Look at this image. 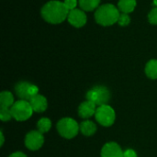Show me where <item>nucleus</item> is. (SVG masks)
I'll use <instances>...</instances> for the list:
<instances>
[{"label": "nucleus", "mask_w": 157, "mask_h": 157, "mask_svg": "<svg viewBox=\"0 0 157 157\" xmlns=\"http://www.w3.org/2000/svg\"><path fill=\"white\" fill-rule=\"evenodd\" d=\"M29 103L32 107L33 111L38 112V113L45 111L48 107V102H47L46 98L40 94L31 98V99L29 100Z\"/></svg>", "instance_id": "obj_12"}, {"label": "nucleus", "mask_w": 157, "mask_h": 157, "mask_svg": "<svg viewBox=\"0 0 157 157\" xmlns=\"http://www.w3.org/2000/svg\"><path fill=\"white\" fill-rule=\"evenodd\" d=\"M67 20L73 27L82 28L86 25L87 21V17L84 10L75 8V9L69 11Z\"/></svg>", "instance_id": "obj_9"}, {"label": "nucleus", "mask_w": 157, "mask_h": 157, "mask_svg": "<svg viewBox=\"0 0 157 157\" xmlns=\"http://www.w3.org/2000/svg\"><path fill=\"white\" fill-rule=\"evenodd\" d=\"M9 157H27L25 154H23L22 152H15L13 154H11Z\"/></svg>", "instance_id": "obj_24"}, {"label": "nucleus", "mask_w": 157, "mask_h": 157, "mask_svg": "<svg viewBox=\"0 0 157 157\" xmlns=\"http://www.w3.org/2000/svg\"><path fill=\"white\" fill-rule=\"evenodd\" d=\"M145 75L151 79H157V60L152 59L145 65Z\"/></svg>", "instance_id": "obj_16"}, {"label": "nucleus", "mask_w": 157, "mask_h": 157, "mask_svg": "<svg viewBox=\"0 0 157 157\" xmlns=\"http://www.w3.org/2000/svg\"><path fill=\"white\" fill-rule=\"evenodd\" d=\"M95 117H96V121L104 127L111 126L116 120L115 111L109 105H102L98 107Z\"/></svg>", "instance_id": "obj_6"}, {"label": "nucleus", "mask_w": 157, "mask_h": 157, "mask_svg": "<svg viewBox=\"0 0 157 157\" xmlns=\"http://www.w3.org/2000/svg\"><path fill=\"white\" fill-rule=\"evenodd\" d=\"M148 21L153 24L157 25V6H155L148 14Z\"/></svg>", "instance_id": "obj_21"}, {"label": "nucleus", "mask_w": 157, "mask_h": 157, "mask_svg": "<svg viewBox=\"0 0 157 157\" xmlns=\"http://www.w3.org/2000/svg\"><path fill=\"white\" fill-rule=\"evenodd\" d=\"M0 137H1V143H0V145H1V146H3L4 142H5V139H4V134H3V132H0Z\"/></svg>", "instance_id": "obj_25"}, {"label": "nucleus", "mask_w": 157, "mask_h": 157, "mask_svg": "<svg viewBox=\"0 0 157 157\" xmlns=\"http://www.w3.org/2000/svg\"><path fill=\"white\" fill-rule=\"evenodd\" d=\"M123 155L121 146L114 142L107 143L101 150V157H123Z\"/></svg>", "instance_id": "obj_10"}, {"label": "nucleus", "mask_w": 157, "mask_h": 157, "mask_svg": "<svg viewBox=\"0 0 157 157\" xmlns=\"http://www.w3.org/2000/svg\"><path fill=\"white\" fill-rule=\"evenodd\" d=\"M52 127V121L50 119L48 118H41L38 123H37V128H38V131L40 132H41L42 134L49 132L50 129Z\"/></svg>", "instance_id": "obj_18"}, {"label": "nucleus", "mask_w": 157, "mask_h": 157, "mask_svg": "<svg viewBox=\"0 0 157 157\" xmlns=\"http://www.w3.org/2000/svg\"><path fill=\"white\" fill-rule=\"evenodd\" d=\"M14 103H15L14 96L11 92H9V91L1 92V94H0V108L10 109Z\"/></svg>", "instance_id": "obj_15"}, {"label": "nucleus", "mask_w": 157, "mask_h": 157, "mask_svg": "<svg viewBox=\"0 0 157 157\" xmlns=\"http://www.w3.org/2000/svg\"><path fill=\"white\" fill-rule=\"evenodd\" d=\"M0 119L2 121H9L11 119H13L10 109L0 108Z\"/></svg>", "instance_id": "obj_19"}, {"label": "nucleus", "mask_w": 157, "mask_h": 157, "mask_svg": "<svg viewBox=\"0 0 157 157\" xmlns=\"http://www.w3.org/2000/svg\"><path fill=\"white\" fill-rule=\"evenodd\" d=\"M153 1H154V5L157 6V0H153Z\"/></svg>", "instance_id": "obj_26"}, {"label": "nucleus", "mask_w": 157, "mask_h": 157, "mask_svg": "<svg viewBox=\"0 0 157 157\" xmlns=\"http://www.w3.org/2000/svg\"><path fill=\"white\" fill-rule=\"evenodd\" d=\"M109 90L103 86H96L86 93V99L92 101L98 107L102 105H108L107 103L109 101Z\"/></svg>", "instance_id": "obj_5"}, {"label": "nucleus", "mask_w": 157, "mask_h": 157, "mask_svg": "<svg viewBox=\"0 0 157 157\" xmlns=\"http://www.w3.org/2000/svg\"><path fill=\"white\" fill-rule=\"evenodd\" d=\"M15 91L17 96L22 99L29 101L31 98L38 95L39 93V87L33 84H30L29 82H19L15 86Z\"/></svg>", "instance_id": "obj_7"}, {"label": "nucleus", "mask_w": 157, "mask_h": 157, "mask_svg": "<svg viewBox=\"0 0 157 157\" xmlns=\"http://www.w3.org/2000/svg\"><path fill=\"white\" fill-rule=\"evenodd\" d=\"M42 18L50 24H60L68 17L69 10L63 2L52 0L46 3L41 8Z\"/></svg>", "instance_id": "obj_1"}, {"label": "nucleus", "mask_w": 157, "mask_h": 157, "mask_svg": "<svg viewBox=\"0 0 157 157\" xmlns=\"http://www.w3.org/2000/svg\"><path fill=\"white\" fill-rule=\"evenodd\" d=\"M80 132L85 136H92L97 132V126L91 121H84L80 124Z\"/></svg>", "instance_id": "obj_14"}, {"label": "nucleus", "mask_w": 157, "mask_h": 157, "mask_svg": "<svg viewBox=\"0 0 157 157\" xmlns=\"http://www.w3.org/2000/svg\"><path fill=\"white\" fill-rule=\"evenodd\" d=\"M56 128L59 134L65 139L75 138L80 131V125L72 118L61 119L58 121Z\"/></svg>", "instance_id": "obj_3"}, {"label": "nucleus", "mask_w": 157, "mask_h": 157, "mask_svg": "<svg viewBox=\"0 0 157 157\" xmlns=\"http://www.w3.org/2000/svg\"><path fill=\"white\" fill-rule=\"evenodd\" d=\"M121 12L117 6L112 4H104L95 12V20L98 24L103 27L112 26L118 23Z\"/></svg>", "instance_id": "obj_2"}, {"label": "nucleus", "mask_w": 157, "mask_h": 157, "mask_svg": "<svg viewBox=\"0 0 157 157\" xmlns=\"http://www.w3.org/2000/svg\"><path fill=\"white\" fill-rule=\"evenodd\" d=\"M44 144V137L39 131H31L25 137V145L31 151H37Z\"/></svg>", "instance_id": "obj_8"}, {"label": "nucleus", "mask_w": 157, "mask_h": 157, "mask_svg": "<svg viewBox=\"0 0 157 157\" xmlns=\"http://www.w3.org/2000/svg\"><path fill=\"white\" fill-rule=\"evenodd\" d=\"M96 104L93 103L92 101L86 100L83 103L80 104V106L78 107V115L79 117L83 118V119H89L90 117H92L93 115L96 114Z\"/></svg>", "instance_id": "obj_11"}, {"label": "nucleus", "mask_w": 157, "mask_h": 157, "mask_svg": "<svg viewBox=\"0 0 157 157\" xmlns=\"http://www.w3.org/2000/svg\"><path fill=\"white\" fill-rule=\"evenodd\" d=\"M63 4L64 6L67 7V9L69 11L73 10V9H75L77 5L79 4V2L77 0H64L63 1Z\"/></svg>", "instance_id": "obj_22"}, {"label": "nucleus", "mask_w": 157, "mask_h": 157, "mask_svg": "<svg viewBox=\"0 0 157 157\" xmlns=\"http://www.w3.org/2000/svg\"><path fill=\"white\" fill-rule=\"evenodd\" d=\"M130 22H131V17H130L129 14L121 13L120 17L118 19V24L121 27H126L130 24Z\"/></svg>", "instance_id": "obj_20"}, {"label": "nucleus", "mask_w": 157, "mask_h": 157, "mask_svg": "<svg viewBox=\"0 0 157 157\" xmlns=\"http://www.w3.org/2000/svg\"><path fill=\"white\" fill-rule=\"evenodd\" d=\"M79 6L84 11H93L99 7L100 0H79Z\"/></svg>", "instance_id": "obj_17"}, {"label": "nucleus", "mask_w": 157, "mask_h": 157, "mask_svg": "<svg viewBox=\"0 0 157 157\" xmlns=\"http://www.w3.org/2000/svg\"><path fill=\"white\" fill-rule=\"evenodd\" d=\"M123 157H137V154L134 150L132 149H127L125 152H124V155Z\"/></svg>", "instance_id": "obj_23"}, {"label": "nucleus", "mask_w": 157, "mask_h": 157, "mask_svg": "<svg viewBox=\"0 0 157 157\" xmlns=\"http://www.w3.org/2000/svg\"><path fill=\"white\" fill-rule=\"evenodd\" d=\"M137 6L136 0H120L118 3V8L121 13L130 14L134 11Z\"/></svg>", "instance_id": "obj_13"}, {"label": "nucleus", "mask_w": 157, "mask_h": 157, "mask_svg": "<svg viewBox=\"0 0 157 157\" xmlns=\"http://www.w3.org/2000/svg\"><path fill=\"white\" fill-rule=\"evenodd\" d=\"M10 111L13 119L17 121H25L29 120L33 113V109L29 101L22 99L16 101L10 108Z\"/></svg>", "instance_id": "obj_4"}]
</instances>
